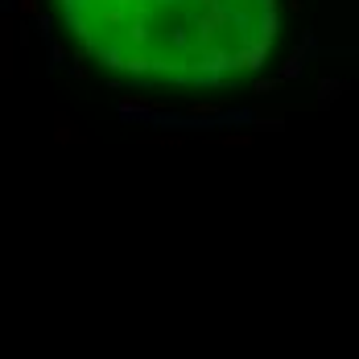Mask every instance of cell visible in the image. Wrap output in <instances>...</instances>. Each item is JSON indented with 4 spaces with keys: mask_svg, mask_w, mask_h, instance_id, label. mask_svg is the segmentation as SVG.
Instances as JSON below:
<instances>
[{
    "mask_svg": "<svg viewBox=\"0 0 359 359\" xmlns=\"http://www.w3.org/2000/svg\"><path fill=\"white\" fill-rule=\"evenodd\" d=\"M74 46L144 87H231L281 29L277 0H54Z\"/></svg>",
    "mask_w": 359,
    "mask_h": 359,
    "instance_id": "1",
    "label": "cell"
}]
</instances>
